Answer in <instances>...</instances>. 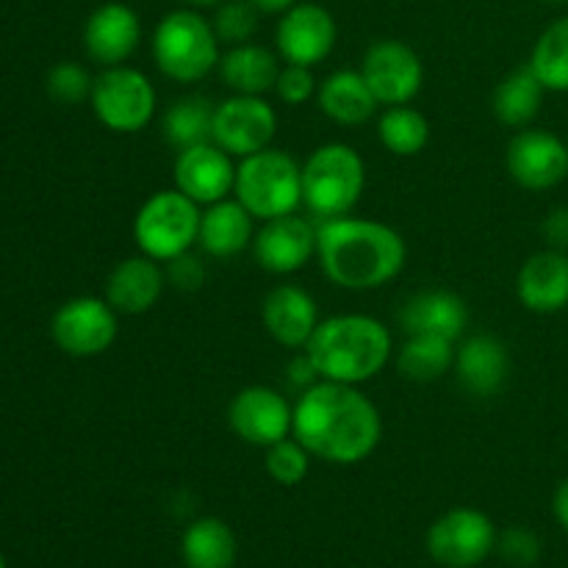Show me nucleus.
<instances>
[{"label":"nucleus","mask_w":568,"mask_h":568,"mask_svg":"<svg viewBox=\"0 0 568 568\" xmlns=\"http://www.w3.org/2000/svg\"><path fill=\"white\" fill-rule=\"evenodd\" d=\"M292 436L314 458L355 466L381 444L383 419L377 405L358 386L316 381L294 405Z\"/></svg>","instance_id":"obj_1"},{"label":"nucleus","mask_w":568,"mask_h":568,"mask_svg":"<svg viewBox=\"0 0 568 568\" xmlns=\"http://www.w3.org/2000/svg\"><path fill=\"white\" fill-rule=\"evenodd\" d=\"M316 258L338 288L369 292L392 283L408 261L405 239L386 222L336 216L316 225Z\"/></svg>","instance_id":"obj_2"},{"label":"nucleus","mask_w":568,"mask_h":568,"mask_svg":"<svg viewBox=\"0 0 568 568\" xmlns=\"http://www.w3.org/2000/svg\"><path fill=\"white\" fill-rule=\"evenodd\" d=\"M320 381L361 386L381 375L394 353L392 331L366 314H336L320 320L314 336L305 344Z\"/></svg>","instance_id":"obj_3"},{"label":"nucleus","mask_w":568,"mask_h":568,"mask_svg":"<svg viewBox=\"0 0 568 568\" xmlns=\"http://www.w3.org/2000/svg\"><path fill=\"white\" fill-rule=\"evenodd\" d=\"M366 189V164L344 142L320 144L303 164V205L320 220L347 216Z\"/></svg>","instance_id":"obj_4"},{"label":"nucleus","mask_w":568,"mask_h":568,"mask_svg":"<svg viewBox=\"0 0 568 568\" xmlns=\"http://www.w3.org/2000/svg\"><path fill=\"white\" fill-rule=\"evenodd\" d=\"M220 44L211 20L192 9H178L155 26L153 59L170 81L197 83L220 67Z\"/></svg>","instance_id":"obj_5"},{"label":"nucleus","mask_w":568,"mask_h":568,"mask_svg":"<svg viewBox=\"0 0 568 568\" xmlns=\"http://www.w3.org/2000/svg\"><path fill=\"white\" fill-rule=\"evenodd\" d=\"M233 194L261 222L294 214L303 205V166L286 150H258L236 164Z\"/></svg>","instance_id":"obj_6"},{"label":"nucleus","mask_w":568,"mask_h":568,"mask_svg":"<svg viewBox=\"0 0 568 568\" xmlns=\"http://www.w3.org/2000/svg\"><path fill=\"white\" fill-rule=\"evenodd\" d=\"M203 211L178 189L150 194L133 216V239L139 250L155 261H172L189 253L200 239Z\"/></svg>","instance_id":"obj_7"},{"label":"nucleus","mask_w":568,"mask_h":568,"mask_svg":"<svg viewBox=\"0 0 568 568\" xmlns=\"http://www.w3.org/2000/svg\"><path fill=\"white\" fill-rule=\"evenodd\" d=\"M94 116L111 133H139L150 125L159 105L153 81L133 67H105L89 94Z\"/></svg>","instance_id":"obj_8"},{"label":"nucleus","mask_w":568,"mask_h":568,"mask_svg":"<svg viewBox=\"0 0 568 568\" xmlns=\"http://www.w3.org/2000/svg\"><path fill=\"white\" fill-rule=\"evenodd\" d=\"M497 527L477 508H453L427 530V555L444 568H475L497 552Z\"/></svg>","instance_id":"obj_9"},{"label":"nucleus","mask_w":568,"mask_h":568,"mask_svg":"<svg viewBox=\"0 0 568 568\" xmlns=\"http://www.w3.org/2000/svg\"><path fill=\"white\" fill-rule=\"evenodd\" d=\"M105 297H72L50 322V336L61 353L72 358L103 355L120 333V320Z\"/></svg>","instance_id":"obj_10"},{"label":"nucleus","mask_w":568,"mask_h":568,"mask_svg":"<svg viewBox=\"0 0 568 568\" xmlns=\"http://www.w3.org/2000/svg\"><path fill=\"white\" fill-rule=\"evenodd\" d=\"M277 133V111L255 94H231L214 109L211 142L233 159L266 150Z\"/></svg>","instance_id":"obj_11"},{"label":"nucleus","mask_w":568,"mask_h":568,"mask_svg":"<svg viewBox=\"0 0 568 568\" xmlns=\"http://www.w3.org/2000/svg\"><path fill=\"white\" fill-rule=\"evenodd\" d=\"M361 75L366 78L377 103L405 105L422 92L425 67L410 44L399 42V39H381L366 50Z\"/></svg>","instance_id":"obj_12"},{"label":"nucleus","mask_w":568,"mask_h":568,"mask_svg":"<svg viewBox=\"0 0 568 568\" xmlns=\"http://www.w3.org/2000/svg\"><path fill=\"white\" fill-rule=\"evenodd\" d=\"M227 425L244 444L266 449L292 436L294 405L277 388L247 386L227 405Z\"/></svg>","instance_id":"obj_13"},{"label":"nucleus","mask_w":568,"mask_h":568,"mask_svg":"<svg viewBox=\"0 0 568 568\" xmlns=\"http://www.w3.org/2000/svg\"><path fill=\"white\" fill-rule=\"evenodd\" d=\"M508 175L530 192H547L568 178V144L538 128H521L505 155Z\"/></svg>","instance_id":"obj_14"},{"label":"nucleus","mask_w":568,"mask_h":568,"mask_svg":"<svg viewBox=\"0 0 568 568\" xmlns=\"http://www.w3.org/2000/svg\"><path fill=\"white\" fill-rule=\"evenodd\" d=\"M275 44L286 64L316 67L336 48V20L325 6L297 3L283 11Z\"/></svg>","instance_id":"obj_15"},{"label":"nucleus","mask_w":568,"mask_h":568,"mask_svg":"<svg viewBox=\"0 0 568 568\" xmlns=\"http://www.w3.org/2000/svg\"><path fill=\"white\" fill-rule=\"evenodd\" d=\"M220 144L203 142L178 150L175 189L197 205H214L233 192L236 164Z\"/></svg>","instance_id":"obj_16"},{"label":"nucleus","mask_w":568,"mask_h":568,"mask_svg":"<svg viewBox=\"0 0 568 568\" xmlns=\"http://www.w3.org/2000/svg\"><path fill=\"white\" fill-rule=\"evenodd\" d=\"M253 255L261 270L272 275L300 272L316 255V227L297 214L275 216L255 231Z\"/></svg>","instance_id":"obj_17"},{"label":"nucleus","mask_w":568,"mask_h":568,"mask_svg":"<svg viewBox=\"0 0 568 568\" xmlns=\"http://www.w3.org/2000/svg\"><path fill=\"white\" fill-rule=\"evenodd\" d=\"M142 42L139 14L125 3H105L89 14L83 26V48L100 67H120L136 53Z\"/></svg>","instance_id":"obj_18"},{"label":"nucleus","mask_w":568,"mask_h":568,"mask_svg":"<svg viewBox=\"0 0 568 568\" xmlns=\"http://www.w3.org/2000/svg\"><path fill=\"white\" fill-rule=\"evenodd\" d=\"M261 320L266 333L286 349H305L320 325L316 300L294 283H281L261 303Z\"/></svg>","instance_id":"obj_19"},{"label":"nucleus","mask_w":568,"mask_h":568,"mask_svg":"<svg viewBox=\"0 0 568 568\" xmlns=\"http://www.w3.org/2000/svg\"><path fill=\"white\" fill-rule=\"evenodd\" d=\"M164 286L166 272L161 270V261L144 253L131 255L111 270L109 281H105V300L116 314L139 316L148 314L159 303Z\"/></svg>","instance_id":"obj_20"},{"label":"nucleus","mask_w":568,"mask_h":568,"mask_svg":"<svg viewBox=\"0 0 568 568\" xmlns=\"http://www.w3.org/2000/svg\"><path fill=\"white\" fill-rule=\"evenodd\" d=\"M516 297L541 316L568 308V255L552 247L530 255L516 277Z\"/></svg>","instance_id":"obj_21"},{"label":"nucleus","mask_w":568,"mask_h":568,"mask_svg":"<svg viewBox=\"0 0 568 568\" xmlns=\"http://www.w3.org/2000/svg\"><path fill=\"white\" fill-rule=\"evenodd\" d=\"M455 375L466 392L477 397H491L505 386L510 375L508 347L491 333L460 338L455 347Z\"/></svg>","instance_id":"obj_22"},{"label":"nucleus","mask_w":568,"mask_h":568,"mask_svg":"<svg viewBox=\"0 0 568 568\" xmlns=\"http://www.w3.org/2000/svg\"><path fill=\"white\" fill-rule=\"evenodd\" d=\"M399 325L408 336L425 333V336L460 342L466 325H469V308H466L464 297H458L455 292L430 288V292H419L405 300V305L399 308Z\"/></svg>","instance_id":"obj_23"},{"label":"nucleus","mask_w":568,"mask_h":568,"mask_svg":"<svg viewBox=\"0 0 568 568\" xmlns=\"http://www.w3.org/2000/svg\"><path fill=\"white\" fill-rule=\"evenodd\" d=\"M316 103L327 120L338 125H364L375 116L377 98L372 94L369 83L361 75V70H336L320 83L316 89Z\"/></svg>","instance_id":"obj_24"},{"label":"nucleus","mask_w":568,"mask_h":568,"mask_svg":"<svg viewBox=\"0 0 568 568\" xmlns=\"http://www.w3.org/2000/svg\"><path fill=\"white\" fill-rule=\"evenodd\" d=\"M253 220L255 216L239 200L225 197L214 205H205L197 244L214 258H233L242 250L253 247Z\"/></svg>","instance_id":"obj_25"},{"label":"nucleus","mask_w":568,"mask_h":568,"mask_svg":"<svg viewBox=\"0 0 568 568\" xmlns=\"http://www.w3.org/2000/svg\"><path fill=\"white\" fill-rule=\"evenodd\" d=\"M220 75L233 94H255L264 98L266 92H275L277 75H281V59L264 44L244 42L227 50L220 59Z\"/></svg>","instance_id":"obj_26"},{"label":"nucleus","mask_w":568,"mask_h":568,"mask_svg":"<svg viewBox=\"0 0 568 568\" xmlns=\"http://www.w3.org/2000/svg\"><path fill=\"white\" fill-rule=\"evenodd\" d=\"M181 555L186 568H233L239 555L236 532L216 516L194 519L183 530Z\"/></svg>","instance_id":"obj_27"},{"label":"nucleus","mask_w":568,"mask_h":568,"mask_svg":"<svg viewBox=\"0 0 568 568\" xmlns=\"http://www.w3.org/2000/svg\"><path fill=\"white\" fill-rule=\"evenodd\" d=\"M544 94H547V87L538 81L532 67H516V70L508 72V75L497 83V89H494V116H497L505 128L521 131V128H527L538 116V111H541L544 105Z\"/></svg>","instance_id":"obj_28"},{"label":"nucleus","mask_w":568,"mask_h":568,"mask_svg":"<svg viewBox=\"0 0 568 568\" xmlns=\"http://www.w3.org/2000/svg\"><path fill=\"white\" fill-rule=\"evenodd\" d=\"M455 347L458 342H449L442 336H408V342L397 353V369L410 383H433L453 372Z\"/></svg>","instance_id":"obj_29"},{"label":"nucleus","mask_w":568,"mask_h":568,"mask_svg":"<svg viewBox=\"0 0 568 568\" xmlns=\"http://www.w3.org/2000/svg\"><path fill=\"white\" fill-rule=\"evenodd\" d=\"M377 136L388 153L410 159V155H419L430 142V122L422 111L410 109L408 103L386 105V111L377 120Z\"/></svg>","instance_id":"obj_30"},{"label":"nucleus","mask_w":568,"mask_h":568,"mask_svg":"<svg viewBox=\"0 0 568 568\" xmlns=\"http://www.w3.org/2000/svg\"><path fill=\"white\" fill-rule=\"evenodd\" d=\"M214 109L216 105H211L205 98H181L166 109L164 122H161L164 139L178 150L211 142Z\"/></svg>","instance_id":"obj_31"},{"label":"nucleus","mask_w":568,"mask_h":568,"mask_svg":"<svg viewBox=\"0 0 568 568\" xmlns=\"http://www.w3.org/2000/svg\"><path fill=\"white\" fill-rule=\"evenodd\" d=\"M527 64L547 87V92H568V17L555 20L538 37Z\"/></svg>","instance_id":"obj_32"},{"label":"nucleus","mask_w":568,"mask_h":568,"mask_svg":"<svg viewBox=\"0 0 568 568\" xmlns=\"http://www.w3.org/2000/svg\"><path fill=\"white\" fill-rule=\"evenodd\" d=\"M311 458L314 455L297 442V438H283V442L272 444L266 447L264 455V466H266V475L277 483V486H300V483L308 477L311 471Z\"/></svg>","instance_id":"obj_33"},{"label":"nucleus","mask_w":568,"mask_h":568,"mask_svg":"<svg viewBox=\"0 0 568 568\" xmlns=\"http://www.w3.org/2000/svg\"><path fill=\"white\" fill-rule=\"evenodd\" d=\"M258 6L253 0H222L214 11V26L216 39L222 44H244L253 39V33L258 31Z\"/></svg>","instance_id":"obj_34"},{"label":"nucleus","mask_w":568,"mask_h":568,"mask_svg":"<svg viewBox=\"0 0 568 568\" xmlns=\"http://www.w3.org/2000/svg\"><path fill=\"white\" fill-rule=\"evenodd\" d=\"M94 87V78L89 75L87 67L75 61H61L48 72V94L61 105H78L89 100Z\"/></svg>","instance_id":"obj_35"},{"label":"nucleus","mask_w":568,"mask_h":568,"mask_svg":"<svg viewBox=\"0 0 568 568\" xmlns=\"http://www.w3.org/2000/svg\"><path fill=\"white\" fill-rule=\"evenodd\" d=\"M497 552L514 566H532L541 558V541L527 527H510L497 536Z\"/></svg>","instance_id":"obj_36"},{"label":"nucleus","mask_w":568,"mask_h":568,"mask_svg":"<svg viewBox=\"0 0 568 568\" xmlns=\"http://www.w3.org/2000/svg\"><path fill=\"white\" fill-rule=\"evenodd\" d=\"M316 78L311 72V67L303 64H286L277 75L275 83V94L283 100L286 105H303L308 103L311 98L316 94Z\"/></svg>","instance_id":"obj_37"},{"label":"nucleus","mask_w":568,"mask_h":568,"mask_svg":"<svg viewBox=\"0 0 568 568\" xmlns=\"http://www.w3.org/2000/svg\"><path fill=\"white\" fill-rule=\"evenodd\" d=\"M166 281H172V286L183 288V292H194L203 283L205 272L203 264H197V258H192L189 253L178 255V258L166 261Z\"/></svg>","instance_id":"obj_38"},{"label":"nucleus","mask_w":568,"mask_h":568,"mask_svg":"<svg viewBox=\"0 0 568 568\" xmlns=\"http://www.w3.org/2000/svg\"><path fill=\"white\" fill-rule=\"evenodd\" d=\"M541 231H544V239H547L549 247L566 253L568 250V209L566 205L564 209L549 211V216L544 220Z\"/></svg>","instance_id":"obj_39"},{"label":"nucleus","mask_w":568,"mask_h":568,"mask_svg":"<svg viewBox=\"0 0 568 568\" xmlns=\"http://www.w3.org/2000/svg\"><path fill=\"white\" fill-rule=\"evenodd\" d=\"M552 514L558 519V525L564 527L568 532V477L555 488V497H552Z\"/></svg>","instance_id":"obj_40"},{"label":"nucleus","mask_w":568,"mask_h":568,"mask_svg":"<svg viewBox=\"0 0 568 568\" xmlns=\"http://www.w3.org/2000/svg\"><path fill=\"white\" fill-rule=\"evenodd\" d=\"M255 6H258L261 11H270V14H275V11H288L292 6H297V0H253Z\"/></svg>","instance_id":"obj_41"},{"label":"nucleus","mask_w":568,"mask_h":568,"mask_svg":"<svg viewBox=\"0 0 568 568\" xmlns=\"http://www.w3.org/2000/svg\"><path fill=\"white\" fill-rule=\"evenodd\" d=\"M183 3H189V6H220L222 0H183Z\"/></svg>","instance_id":"obj_42"},{"label":"nucleus","mask_w":568,"mask_h":568,"mask_svg":"<svg viewBox=\"0 0 568 568\" xmlns=\"http://www.w3.org/2000/svg\"><path fill=\"white\" fill-rule=\"evenodd\" d=\"M0 568H9V566H6V558H3V552H0Z\"/></svg>","instance_id":"obj_43"},{"label":"nucleus","mask_w":568,"mask_h":568,"mask_svg":"<svg viewBox=\"0 0 568 568\" xmlns=\"http://www.w3.org/2000/svg\"><path fill=\"white\" fill-rule=\"evenodd\" d=\"M547 3H568V0H547Z\"/></svg>","instance_id":"obj_44"}]
</instances>
